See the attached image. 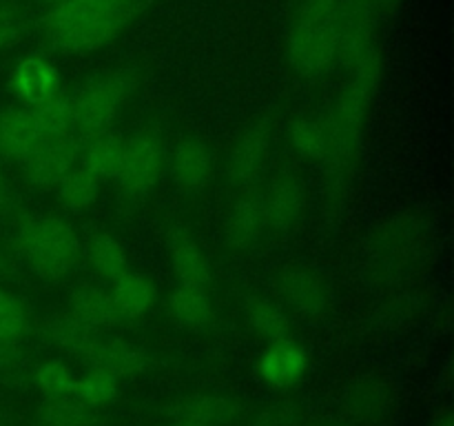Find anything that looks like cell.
Instances as JSON below:
<instances>
[{
	"mask_svg": "<svg viewBox=\"0 0 454 426\" xmlns=\"http://www.w3.org/2000/svg\"><path fill=\"white\" fill-rule=\"evenodd\" d=\"M40 426H91L93 408L80 402L74 395L65 398H47L38 408Z\"/></svg>",
	"mask_w": 454,
	"mask_h": 426,
	"instance_id": "f546056e",
	"label": "cell"
},
{
	"mask_svg": "<svg viewBox=\"0 0 454 426\" xmlns=\"http://www.w3.org/2000/svg\"><path fill=\"white\" fill-rule=\"evenodd\" d=\"M13 200V191L12 186H9V180L7 176H4L3 167H0V213H4L9 209V204H12Z\"/></svg>",
	"mask_w": 454,
	"mask_h": 426,
	"instance_id": "d590c367",
	"label": "cell"
},
{
	"mask_svg": "<svg viewBox=\"0 0 454 426\" xmlns=\"http://www.w3.org/2000/svg\"><path fill=\"white\" fill-rule=\"evenodd\" d=\"M31 109H34V115L38 120V127L43 131L44 140L71 136L75 131L74 100L67 93H58L56 98L38 106H31Z\"/></svg>",
	"mask_w": 454,
	"mask_h": 426,
	"instance_id": "f1b7e54d",
	"label": "cell"
},
{
	"mask_svg": "<svg viewBox=\"0 0 454 426\" xmlns=\"http://www.w3.org/2000/svg\"><path fill=\"white\" fill-rule=\"evenodd\" d=\"M49 340L58 346L65 353L75 355V358L82 359V355L87 353L89 346L96 342L98 331L91 328L89 324L80 322L78 318L65 311V313H56L47 324Z\"/></svg>",
	"mask_w": 454,
	"mask_h": 426,
	"instance_id": "4316f807",
	"label": "cell"
},
{
	"mask_svg": "<svg viewBox=\"0 0 454 426\" xmlns=\"http://www.w3.org/2000/svg\"><path fill=\"white\" fill-rule=\"evenodd\" d=\"M168 171L177 189L186 193L207 189L217 171V158L213 146L198 136L182 138L171 151Z\"/></svg>",
	"mask_w": 454,
	"mask_h": 426,
	"instance_id": "30bf717a",
	"label": "cell"
},
{
	"mask_svg": "<svg viewBox=\"0 0 454 426\" xmlns=\"http://www.w3.org/2000/svg\"><path fill=\"white\" fill-rule=\"evenodd\" d=\"M266 226L273 231H288L301 220L306 211V189L293 173H279L273 178L262 195Z\"/></svg>",
	"mask_w": 454,
	"mask_h": 426,
	"instance_id": "4fadbf2b",
	"label": "cell"
},
{
	"mask_svg": "<svg viewBox=\"0 0 454 426\" xmlns=\"http://www.w3.org/2000/svg\"><path fill=\"white\" fill-rule=\"evenodd\" d=\"M350 411L355 415L364 417V420H372V417H381L390 406L388 390L380 382H359L353 390L348 393Z\"/></svg>",
	"mask_w": 454,
	"mask_h": 426,
	"instance_id": "d6a6232c",
	"label": "cell"
},
{
	"mask_svg": "<svg viewBox=\"0 0 454 426\" xmlns=\"http://www.w3.org/2000/svg\"><path fill=\"white\" fill-rule=\"evenodd\" d=\"M9 36H12V29H9V22H7V18H4L3 13H0V47H3V44L7 43Z\"/></svg>",
	"mask_w": 454,
	"mask_h": 426,
	"instance_id": "ab89813d",
	"label": "cell"
},
{
	"mask_svg": "<svg viewBox=\"0 0 454 426\" xmlns=\"http://www.w3.org/2000/svg\"><path fill=\"white\" fill-rule=\"evenodd\" d=\"M111 300L122 320H140L155 304V284L137 271H124L115 280H111Z\"/></svg>",
	"mask_w": 454,
	"mask_h": 426,
	"instance_id": "d6986e66",
	"label": "cell"
},
{
	"mask_svg": "<svg viewBox=\"0 0 454 426\" xmlns=\"http://www.w3.org/2000/svg\"><path fill=\"white\" fill-rule=\"evenodd\" d=\"M340 51V0H301L288 27L284 53L295 74L315 78L331 69Z\"/></svg>",
	"mask_w": 454,
	"mask_h": 426,
	"instance_id": "7a4b0ae2",
	"label": "cell"
},
{
	"mask_svg": "<svg viewBox=\"0 0 454 426\" xmlns=\"http://www.w3.org/2000/svg\"><path fill=\"white\" fill-rule=\"evenodd\" d=\"M87 260L100 278L115 280L129 269L124 244L111 233H96L87 244Z\"/></svg>",
	"mask_w": 454,
	"mask_h": 426,
	"instance_id": "83f0119b",
	"label": "cell"
},
{
	"mask_svg": "<svg viewBox=\"0 0 454 426\" xmlns=\"http://www.w3.org/2000/svg\"><path fill=\"white\" fill-rule=\"evenodd\" d=\"M9 89L22 106H38L62 93V75L56 65L38 56L16 62L9 74Z\"/></svg>",
	"mask_w": 454,
	"mask_h": 426,
	"instance_id": "7c38bea8",
	"label": "cell"
},
{
	"mask_svg": "<svg viewBox=\"0 0 454 426\" xmlns=\"http://www.w3.org/2000/svg\"><path fill=\"white\" fill-rule=\"evenodd\" d=\"M142 4L145 0H65L44 13L43 29L65 51H96L136 20Z\"/></svg>",
	"mask_w": 454,
	"mask_h": 426,
	"instance_id": "6da1fadb",
	"label": "cell"
},
{
	"mask_svg": "<svg viewBox=\"0 0 454 426\" xmlns=\"http://www.w3.org/2000/svg\"><path fill=\"white\" fill-rule=\"evenodd\" d=\"M124 140H127V138H122L120 133L114 131L91 136L87 145H82V151H80V164H82L89 173H93L100 182L115 180L120 162H122Z\"/></svg>",
	"mask_w": 454,
	"mask_h": 426,
	"instance_id": "44dd1931",
	"label": "cell"
},
{
	"mask_svg": "<svg viewBox=\"0 0 454 426\" xmlns=\"http://www.w3.org/2000/svg\"><path fill=\"white\" fill-rule=\"evenodd\" d=\"M100 185L93 173H89L82 164L71 169L56 186V200L62 209L71 213H84L96 204L100 195Z\"/></svg>",
	"mask_w": 454,
	"mask_h": 426,
	"instance_id": "cb8c5ba5",
	"label": "cell"
},
{
	"mask_svg": "<svg viewBox=\"0 0 454 426\" xmlns=\"http://www.w3.org/2000/svg\"><path fill=\"white\" fill-rule=\"evenodd\" d=\"M118 395H120L118 377L109 375V373L96 371V368H89V373H84L82 377H78L74 386V398H78L80 402L87 404V406L91 408L106 406V404L114 402Z\"/></svg>",
	"mask_w": 454,
	"mask_h": 426,
	"instance_id": "4dcf8cb0",
	"label": "cell"
},
{
	"mask_svg": "<svg viewBox=\"0 0 454 426\" xmlns=\"http://www.w3.org/2000/svg\"><path fill=\"white\" fill-rule=\"evenodd\" d=\"M168 257L180 284L208 288L213 282V266L195 235L186 226L168 229Z\"/></svg>",
	"mask_w": 454,
	"mask_h": 426,
	"instance_id": "5bb4252c",
	"label": "cell"
},
{
	"mask_svg": "<svg viewBox=\"0 0 454 426\" xmlns=\"http://www.w3.org/2000/svg\"><path fill=\"white\" fill-rule=\"evenodd\" d=\"M293 424H295V413L288 411V406L266 411L264 415L257 420V426H293Z\"/></svg>",
	"mask_w": 454,
	"mask_h": 426,
	"instance_id": "e575fe53",
	"label": "cell"
},
{
	"mask_svg": "<svg viewBox=\"0 0 454 426\" xmlns=\"http://www.w3.org/2000/svg\"><path fill=\"white\" fill-rule=\"evenodd\" d=\"M244 315L257 335L266 337L269 342H279L291 337V320L286 311L264 296H248L244 302Z\"/></svg>",
	"mask_w": 454,
	"mask_h": 426,
	"instance_id": "603a6c76",
	"label": "cell"
},
{
	"mask_svg": "<svg viewBox=\"0 0 454 426\" xmlns=\"http://www.w3.org/2000/svg\"><path fill=\"white\" fill-rule=\"evenodd\" d=\"M288 142L301 158L310 162H326L328 158V131L324 118L301 115L288 124Z\"/></svg>",
	"mask_w": 454,
	"mask_h": 426,
	"instance_id": "d4e9b609",
	"label": "cell"
},
{
	"mask_svg": "<svg viewBox=\"0 0 454 426\" xmlns=\"http://www.w3.org/2000/svg\"><path fill=\"white\" fill-rule=\"evenodd\" d=\"M264 229L266 217L264 207H262V195H239L233 202V207H231L229 216H226V244L231 248H235V251H244V248L260 242V238L264 235Z\"/></svg>",
	"mask_w": 454,
	"mask_h": 426,
	"instance_id": "ac0fdd59",
	"label": "cell"
},
{
	"mask_svg": "<svg viewBox=\"0 0 454 426\" xmlns=\"http://www.w3.org/2000/svg\"><path fill=\"white\" fill-rule=\"evenodd\" d=\"M43 142L44 136L31 106L0 111V158L20 164Z\"/></svg>",
	"mask_w": 454,
	"mask_h": 426,
	"instance_id": "9a60e30c",
	"label": "cell"
},
{
	"mask_svg": "<svg viewBox=\"0 0 454 426\" xmlns=\"http://www.w3.org/2000/svg\"><path fill=\"white\" fill-rule=\"evenodd\" d=\"M29 327V313L20 297L0 288V342L16 344Z\"/></svg>",
	"mask_w": 454,
	"mask_h": 426,
	"instance_id": "836d02e7",
	"label": "cell"
},
{
	"mask_svg": "<svg viewBox=\"0 0 454 426\" xmlns=\"http://www.w3.org/2000/svg\"><path fill=\"white\" fill-rule=\"evenodd\" d=\"M164 167H167L164 142L151 131L136 133L124 140L122 162L114 182L129 198H145L158 186Z\"/></svg>",
	"mask_w": 454,
	"mask_h": 426,
	"instance_id": "52a82bcc",
	"label": "cell"
},
{
	"mask_svg": "<svg viewBox=\"0 0 454 426\" xmlns=\"http://www.w3.org/2000/svg\"><path fill=\"white\" fill-rule=\"evenodd\" d=\"M331 426H335V424H331Z\"/></svg>",
	"mask_w": 454,
	"mask_h": 426,
	"instance_id": "ee69618b",
	"label": "cell"
},
{
	"mask_svg": "<svg viewBox=\"0 0 454 426\" xmlns=\"http://www.w3.org/2000/svg\"><path fill=\"white\" fill-rule=\"evenodd\" d=\"M306 367H309V355L291 337L270 342L257 359V373H260L262 380L270 386H278V389L300 382L304 377Z\"/></svg>",
	"mask_w": 454,
	"mask_h": 426,
	"instance_id": "2e32d148",
	"label": "cell"
},
{
	"mask_svg": "<svg viewBox=\"0 0 454 426\" xmlns=\"http://www.w3.org/2000/svg\"><path fill=\"white\" fill-rule=\"evenodd\" d=\"M270 155V127L264 120L248 124L226 158V180L235 189H248L264 173Z\"/></svg>",
	"mask_w": 454,
	"mask_h": 426,
	"instance_id": "9c48e42d",
	"label": "cell"
},
{
	"mask_svg": "<svg viewBox=\"0 0 454 426\" xmlns=\"http://www.w3.org/2000/svg\"><path fill=\"white\" fill-rule=\"evenodd\" d=\"M171 415L189 417L208 426H229L235 417V404L222 395L200 393L180 399L171 408Z\"/></svg>",
	"mask_w": 454,
	"mask_h": 426,
	"instance_id": "484cf974",
	"label": "cell"
},
{
	"mask_svg": "<svg viewBox=\"0 0 454 426\" xmlns=\"http://www.w3.org/2000/svg\"><path fill=\"white\" fill-rule=\"evenodd\" d=\"M80 151H82V145L74 133L44 140L22 160V173H25L27 182L38 189H56L58 182L71 169L78 167Z\"/></svg>",
	"mask_w": 454,
	"mask_h": 426,
	"instance_id": "ba28073f",
	"label": "cell"
},
{
	"mask_svg": "<svg viewBox=\"0 0 454 426\" xmlns=\"http://www.w3.org/2000/svg\"><path fill=\"white\" fill-rule=\"evenodd\" d=\"M13 355H16V349H13V344L0 342V371H3L4 367H9V364H12Z\"/></svg>",
	"mask_w": 454,
	"mask_h": 426,
	"instance_id": "74e56055",
	"label": "cell"
},
{
	"mask_svg": "<svg viewBox=\"0 0 454 426\" xmlns=\"http://www.w3.org/2000/svg\"><path fill=\"white\" fill-rule=\"evenodd\" d=\"M140 89V74L129 67L106 69L93 75L87 83L71 93L75 111V129L82 136L91 138L98 133L111 131L122 106L131 100Z\"/></svg>",
	"mask_w": 454,
	"mask_h": 426,
	"instance_id": "5b68a950",
	"label": "cell"
},
{
	"mask_svg": "<svg viewBox=\"0 0 454 426\" xmlns=\"http://www.w3.org/2000/svg\"><path fill=\"white\" fill-rule=\"evenodd\" d=\"M82 359L89 368L109 373L118 380L142 375L151 367L149 351L142 349L140 344L122 340V337L98 335L87 353L82 355Z\"/></svg>",
	"mask_w": 454,
	"mask_h": 426,
	"instance_id": "8fae6325",
	"label": "cell"
},
{
	"mask_svg": "<svg viewBox=\"0 0 454 426\" xmlns=\"http://www.w3.org/2000/svg\"><path fill=\"white\" fill-rule=\"evenodd\" d=\"M49 3H53V4H56V3H65V0H49Z\"/></svg>",
	"mask_w": 454,
	"mask_h": 426,
	"instance_id": "7bdbcfd3",
	"label": "cell"
},
{
	"mask_svg": "<svg viewBox=\"0 0 454 426\" xmlns=\"http://www.w3.org/2000/svg\"><path fill=\"white\" fill-rule=\"evenodd\" d=\"M35 386L47 398H65V395H74L75 386V373L71 371L69 364L62 359H47L35 368Z\"/></svg>",
	"mask_w": 454,
	"mask_h": 426,
	"instance_id": "1f68e13d",
	"label": "cell"
},
{
	"mask_svg": "<svg viewBox=\"0 0 454 426\" xmlns=\"http://www.w3.org/2000/svg\"><path fill=\"white\" fill-rule=\"evenodd\" d=\"M371 100V89L348 83L333 102L331 111L324 115L328 131L326 164L340 178L350 176L357 164Z\"/></svg>",
	"mask_w": 454,
	"mask_h": 426,
	"instance_id": "8992f818",
	"label": "cell"
},
{
	"mask_svg": "<svg viewBox=\"0 0 454 426\" xmlns=\"http://www.w3.org/2000/svg\"><path fill=\"white\" fill-rule=\"evenodd\" d=\"M368 4H371L372 9H375V13L380 18H384L386 13H390V12H395V9L399 7V4H402V0H366Z\"/></svg>",
	"mask_w": 454,
	"mask_h": 426,
	"instance_id": "8d00e7d4",
	"label": "cell"
},
{
	"mask_svg": "<svg viewBox=\"0 0 454 426\" xmlns=\"http://www.w3.org/2000/svg\"><path fill=\"white\" fill-rule=\"evenodd\" d=\"M4 271H7V257H4L3 248H0V275H4Z\"/></svg>",
	"mask_w": 454,
	"mask_h": 426,
	"instance_id": "b9f144b4",
	"label": "cell"
},
{
	"mask_svg": "<svg viewBox=\"0 0 454 426\" xmlns=\"http://www.w3.org/2000/svg\"><path fill=\"white\" fill-rule=\"evenodd\" d=\"M69 313L78 318L80 322L96 328V331H102V328H109L120 322L111 293L96 287V284H87V287H80L71 293Z\"/></svg>",
	"mask_w": 454,
	"mask_h": 426,
	"instance_id": "7402d4cb",
	"label": "cell"
},
{
	"mask_svg": "<svg viewBox=\"0 0 454 426\" xmlns=\"http://www.w3.org/2000/svg\"><path fill=\"white\" fill-rule=\"evenodd\" d=\"M282 296L297 313L317 318L331 306V288L326 280L310 269H291L282 278Z\"/></svg>",
	"mask_w": 454,
	"mask_h": 426,
	"instance_id": "e0dca14e",
	"label": "cell"
},
{
	"mask_svg": "<svg viewBox=\"0 0 454 426\" xmlns=\"http://www.w3.org/2000/svg\"><path fill=\"white\" fill-rule=\"evenodd\" d=\"M13 251L40 280H62L78 266L82 242L67 220L22 216L13 226Z\"/></svg>",
	"mask_w": 454,
	"mask_h": 426,
	"instance_id": "3957f363",
	"label": "cell"
},
{
	"mask_svg": "<svg viewBox=\"0 0 454 426\" xmlns=\"http://www.w3.org/2000/svg\"><path fill=\"white\" fill-rule=\"evenodd\" d=\"M168 426H208V424H202V422H198V420H189V417L171 415V422H168Z\"/></svg>",
	"mask_w": 454,
	"mask_h": 426,
	"instance_id": "f35d334b",
	"label": "cell"
},
{
	"mask_svg": "<svg viewBox=\"0 0 454 426\" xmlns=\"http://www.w3.org/2000/svg\"><path fill=\"white\" fill-rule=\"evenodd\" d=\"M380 16L366 0H340V51L337 60L348 83L375 91L381 78V47L377 40Z\"/></svg>",
	"mask_w": 454,
	"mask_h": 426,
	"instance_id": "277c9868",
	"label": "cell"
},
{
	"mask_svg": "<svg viewBox=\"0 0 454 426\" xmlns=\"http://www.w3.org/2000/svg\"><path fill=\"white\" fill-rule=\"evenodd\" d=\"M433 426H452V415L450 413H443L442 417H437V420H434Z\"/></svg>",
	"mask_w": 454,
	"mask_h": 426,
	"instance_id": "60d3db41",
	"label": "cell"
},
{
	"mask_svg": "<svg viewBox=\"0 0 454 426\" xmlns=\"http://www.w3.org/2000/svg\"><path fill=\"white\" fill-rule=\"evenodd\" d=\"M167 309L171 318L186 328L208 327L215 315V304L208 288L189 287V284H180L168 293Z\"/></svg>",
	"mask_w": 454,
	"mask_h": 426,
	"instance_id": "ffe728a7",
	"label": "cell"
}]
</instances>
